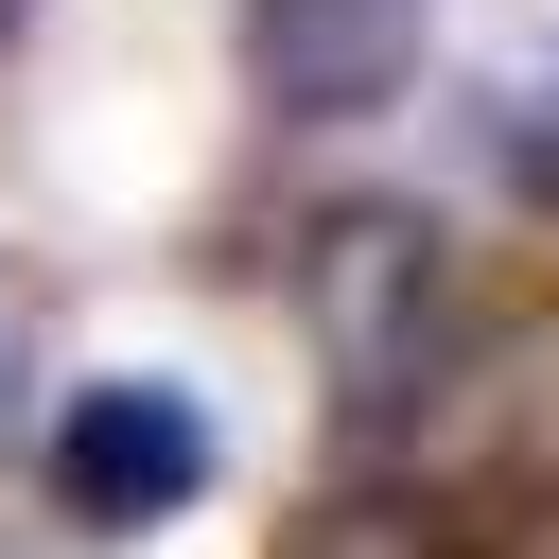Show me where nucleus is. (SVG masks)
Segmentation results:
<instances>
[{"label": "nucleus", "mask_w": 559, "mask_h": 559, "mask_svg": "<svg viewBox=\"0 0 559 559\" xmlns=\"http://www.w3.org/2000/svg\"><path fill=\"white\" fill-rule=\"evenodd\" d=\"M0 35H17V0H0Z\"/></svg>", "instance_id": "8"}, {"label": "nucleus", "mask_w": 559, "mask_h": 559, "mask_svg": "<svg viewBox=\"0 0 559 559\" xmlns=\"http://www.w3.org/2000/svg\"><path fill=\"white\" fill-rule=\"evenodd\" d=\"M454 559H559V472H524V489H507V507H489Z\"/></svg>", "instance_id": "5"}, {"label": "nucleus", "mask_w": 559, "mask_h": 559, "mask_svg": "<svg viewBox=\"0 0 559 559\" xmlns=\"http://www.w3.org/2000/svg\"><path fill=\"white\" fill-rule=\"evenodd\" d=\"M192 489H210V402L175 367L70 384V419H52V507L70 524H175Z\"/></svg>", "instance_id": "2"}, {"label": "nucleus", "mask_w": 559, "mask_h": 559, "mask_svg": "<svg viewBox=\"0 0 559 559\" xmlns=\"http://www.w3.org/2000/svg\"><path fill=\"white\" fill-rule=\"evenodd\" d=\"M437 314H454V262H437V210H314V245H297V332H314V367L349 384V402H402L419 384V349H437Z\"/></svg>", "instance_id": "1"}, {"label": "nucleus", "mask_w": 559, "mask_h": 559, "mask_svg": "<svg viewBox=\"0 0 559 559\" xmlns=\"http://www.w3.org/2000/svg\"><path fill=\"white\" fill-rule=\"evenodd\" d=\"M507 192H524V210H559V70H524V87H507Z\"/></svg>", "instance_id": "4"}, {"label": "nucleus", "mask_w": 559, "mask_h": 559, "mask_svg": "<svg viewBox=\"0 0 559 559\" xmlns=\"http://www.w3.org/2000/svg\"><path fill=\"white\" fill-rule=\"evenodd\" d=\"M227 52H245V87H262L280 122H367V105H402V70H419V0H245Z\"/></svg>", "instance_id": "3"}, {"label": "nucleus", "mask_w": 559, "mask_h": 559, "mask_svg": "<svg viewBox=\"0 0 559 559\" xmlns=\"http://www.w3.org/2000/svg\"><path fill=\"white\" fill-rule=\"evenodd\" d=\"M524 17H559V0H524Z\"/></svg>", "instance_id": "7"}, {"label": "nucleus", "mask_w": 559, "mask_h": 559, "mask_svg": "<svg viewBox=\"0 0 559 559\" xmlns=\"http://www.w3.org/2000/svg\"><path fill=\"white\" fill-rule=\"evenodd\" d=\"M17 384H35V280L0 262V419H17Z\"/></svg>", "instance_id": "6"}]
</instances>
